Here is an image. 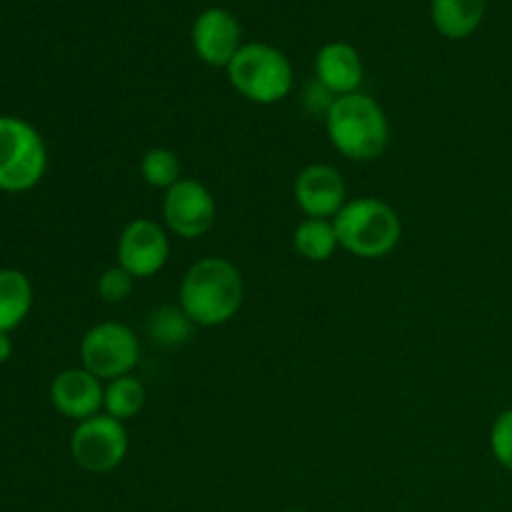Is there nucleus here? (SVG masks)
I'll list each match as a JSON object with an SVG mask.
<instances>
[{
	"label": "nucleus",
	"mask_w": 512,
	"mask_h": 512,
	"mask_svg": "<svg viewBox=\"0 0 512 512\" xmlns=\"http://www.w3.org/2000/svg\"><path fill=\"white\" fill-rule=\"evenodd\" d=\"M293 195L305 218L333 220L348 203V188L338 168L328 163H313L295 178Z\"/></svg>",
	"instance_id": "obj_10"
},
{
	"label": "nucleus",
	"mask_w": 512,
	"mask_h": 512,
	"mask_svg": "<svg viewBox=\"0 0 512 512\" xmlns=\"http://www.w3.org/2000/svg\"><path fill=\"white\" fill-rule=\"evenodd\" d=\"M240 23L233 13L223 8H208L193 23V50L205 65L228 68L230 60L243 48L240 43Z\"/></svg>",
	"instance_id": "obj_11"
},
{
	"label": "nucleus",
	"mask_w": 512,
	"mask_h": 512,
	"mask_svg": "<svg viewBox=\"0 0 512 512\" xmlns=\"http://www.w3.org/2000/svg\"><path fill=\"white\" fill-rule=\"evenodd\" d=\"M218 218V203L200 180L180 178L163 198V220L173 235L195 240L208 233Z\"/></svg>",
	"instance_id": "obj_8"
},
{
	"label": "nucleus",
	"mask_w": 512,
	"mask_h": 512,
	"mask_svg": "<svg viewBox=\"0 0 512 512\" xmlns=\"http://www.w3.org/2000/svg\"><path fill=\"white\" fill-rule=\"evenodd\" d=\"M228 83L255 105H275L293 90V65L283 50L268 43H248L225 68Z\"/></svg>",
	"instance_id": "obj_4"
},
{
	"label": "nucleus",
	"mask_w": 512,
	"mask_h": 512,
	"mask_svg": "<svg viewBox=\"0 0 512 512\" xmlns=\"http://www.w3.org/2000/svg\"><path fill=\"white\" fill-rule=\"evenodd\" d=\"M333 228L340 248L363 260L385 258L403 238L400 215L393 205L373 195L348 200L333 218Z\"/></svg>",
	"instance_id": "obj_3"
},
{
	"label": "nucleus",
	"mask_w": 512,
	"mask_h": 512,
	"mask_svg": "<svg viewBox=\"0 0 512 512\" xmlns=\"http://www.w3.org/2000/svg\"><path fill=\"white\" fill-rule=\"evenodd\" d=\"M48 150L38 130L23 118L0 115V190L25 193L43 180Z\"/></svg>",
	"instance_id": "obj_5"
},
{
	"label": "nucleus",
	"mask_w": 512,
	"mask_h": 512,
	"mask_svg": "<svg viewBox=\"0 0 512 512\" xmlns=\"http://www.w3.org/2000/svg\"><path fill=\"white\" fill-rule=\"evenodd\" d=\"M105 400L103 380L95 378L85 368H68L55 375L50 385V403L65 418L83 423V420L100 415Z\"/></svg>",
	"instance_id": "obj_12"
},
{
	"label": "nucleus",
	"mask_w": 512,
	"mask_h": 512,
	"mask_svg": "<svg viewBox=\"0 0 512 512\" xmlns=\"http://www.w3.org/2000/svg\"><path fill=\"white\" fill-rule=\"evenodd\" d=\"M13 355V343H10L8 333H0V365Z\"/></svg>",
	"instance_id": "obj_23"
},
{
	"label": "nucleus",
	"mask_w": 512,
	"mask_h": 512,
	"mask_svg": "<svg viewBox=\"0 0 512 512\" xmlns=\"http://www.w3.org/2000/svg\"><path fill=\"white\" fill-rule=\"evenodd\" d=\"M33 308V285L15 268L0 270V333H10Z\"/></svg>",
	"instance_id": "obj_15"
},
{
	"label": "nucleus",
	"mask_w": 512,
	"mask_h": 512,
	"mask_svg": "<svg viewBox=\"0 0 512 512\" xmlns=\"http://www.w3.org/2000/svg\"><path fill=\"white\" fill-rule=\"evenodd\" d=\"M325 133L330 145L355 163L378 160L390 143L388 115L378 100L365 93L335 98L333 108L325 115Z\"/></svg>",
	"instance_id": "obj_2"
},
{
	"label": "nucleus",
	"mask_w": 512,
	"mask_h": 512,
	"mask_svg": "<svg viewBox=\"0 0 512 512\" xmlns=\"http://www.w3.org/2000/svg\"><path fill=\"white\" fill-rule=\"evenodd\" d=\"M135 278L120 265H113V268L103 270L98 278V295L105 300V303H123V300L130 298L133 293Z\"/></svg>",
	"instance_id": "obj_20"
},
{
	"label": "nucleus",
	"mask_w": 512,
	"mask_h": 512,
	"mask_svg": "<svg viewBox=\"0 0 512 512\" xmlns=\"http://www.w3.org/2000/svg\"><path fill=\"white\" fill-rule=\"evenodd\" d=\"M293 248L298 250L300 258L310 260V263H325V260L333 258L335 250L340 248L333 220L305 218L293 230Z\"/></svg>",
	"instance_id": "obj_16"
},
{
	"label": "nucleus",
	"mask_w": 512,
	"mask_h": 512,
	"mask_svg": "<svg viewBox=\"0 0 512 512\" xmlns=\"http://www.w3.org/2000/svg\"><path fill=\"white\" fill-rule=\"evenodd\" d=\"M145 405V385L140 383L133 375H125V378H115L105 385V400L103 410L110 418L125 420L135 418V415L143 410Z\"/></svg>",
	"instance_id": "obj_18"
},
{
	"label": "nucleus",
	"mask_w": 512,
	"mask_h": 512,
	"mask_svg": "<svg viewBox=\"0 0 512 512\" xmlns=\"http://www.w3.org/2000/svg\"><path fill=\"white\" fill-rule=\"evenodd\" d=\"M490 450H493V458L512 473V408L495 418L490 428Z\"/></svg>",
	"instance_id": "obj_21"
},
{
	"label": "nucleus",
	"mask_w": 512,
	"mask_h": 512,
	"mask_svg": "<svg viewBox=\"0 0 512 512\" xmlns=\"http://www.w3.org/2000/svg\"><path fill=\"white\" fill-rule=\"evenodd\" d=\"M315 80L323 83L335 98L358 93L363 83V60L350 43L335 40L323 45L315 55Z\"/></svg>",
	"instance_id": "obj_13"
},
{
	"label": "nucleus",
	"mask_w": 512,
	"mask_h": 512,
	"mask_svg": "<svg viewBox=\"0 0 512 512\" xmlns=\"http://www.w3.org/2000/svg\"><path fill=\"white\" fill-rule=\"evenodd\" d=\"M285 512H308V510H298V508H293V510H285Z\"/></svg>",
	"instance_id": "obj_24"
},
{
	"label": "nucleus",
	"mask_w": 512,
	"mask_h": 512,
	"mask_svg": "<svg viewBox=\"0 0 512 512\" xmlns=\"http://www.w3.org/2000/svg\"><path fill=\"white\" fill-rule=\"evenodd\" d=\"M335 103V95L325 88L323 83L313 80V83L305 88V108H308L310 115H328V110L333 108Z\"/></svg>",
	"instance_id": "obj_22"
},
{
	"label": "nucleus",
	"mask_w": 512,
	"mask_h": 512,
	"mask_svg": "<svg viewBox=\"0 0 512 512\" xmlns=\"http://www.w3.org/2000/svg\"><path fill=\"white\" fill-rule=\"evenodd\" d=\"M170 238L163 225L150 218H135L118 238V265L135 280L158 275L168 265Z\"/></svg>",
	"instance_id": "obj_9"
},
{
	"label": "nucleus",
	"mask_w": 512,
	"mask_h": 512,
	"mask_svg": "<svg viewBox=\"0 0 512 512\" xmlns=\"http://www.w3.org/2000/svg\"><path fill=\"white\" fill-rule=\"evenodd\" d=\"M245 283L228 258L208 255L185 270L178 290V305L198 328H218L240 313Z\"/></svg>",
	"instance_id": "obj_1"
},
{
	"label": "nucleus",
	"mask_w": 512,
	"mask_h": 512,
	"mask_svg": "<svg viewBox=\"0 0 512 512\" xmlns=\"http://www.w3.org/2000/svg\"><path fill=\"white\" fill-rule=\"evenodd\" d=\"M70 455L85 473L103 475L120 468L128 455V430L125 423L100 413L75 425L70 435Z\"/></svg>",
	"instance_id": "obj_7"
},
{
	"label": "nucleus",
	"mask_w": 512,
	"mask_h": 512,
	"mask_svg": "<svg viewBox=\"0 0 512 512\" xmlns=\"http://www.w3.org/2000/svg\"><path fill=\"white\" fill-rule=\"evenodd\" d=\"M195 323L180 305H160L148 318V338L160 348H183L193 338Z\"/></svg>",
	"instance_id": "obj_17"
},
{
	"label": "nucleus",
	"mask_w": 512,
	"mask_h": 512,
	"mask_svg": "<svg viewBox=\"0 0 512 512\" xmlns=\"http://www.w3.org/2000/svg\"><path fill=\"white\" fill-rule=\"evenodd\" d=\"M180 160L170 148H150L140 160V175L145 183L155 190H170L178 183L180 175Z\"/></svg>",
	"instance_id": "obj_19"
},
{
	"label": "nucleus",
	"mask_w": 512,
	"mask_h": 512,
	"mask_svg": "<svg viewBox=\"0 0 512 512\" xmlns=\"http://www.w3.org/2000/svg\"><path fill=\"white\" fill-rule=\"evenodd\" d=\"M80 360L85 370L105 383L133 375L140 363L138 335L128 325L113 320L93 325L80 340Z\"/></svg>",
	"instance_id": "obj_6"
},
{
	"label": "nucleus",
	"mask_w": 512,
	"mask_h": 512,
	"mask_svg": "<svg viewBox=\"0 0 512 512\" xmlns=\"http://www.w3.org/2000/svg\"><path fill=\"white\" fill-rule=\"evenodd\" d=\"M488 0H433V25L445 38L460 40L473 35L485 18Z\"/></svg>",
	"instance_id": "obj_14"
}]
</instances>
